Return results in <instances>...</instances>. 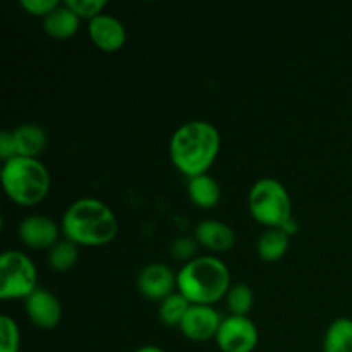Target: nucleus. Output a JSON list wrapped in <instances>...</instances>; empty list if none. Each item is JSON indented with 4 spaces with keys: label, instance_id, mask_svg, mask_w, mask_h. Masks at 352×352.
Returning <instances> with one entry per match:
<instances>
[{
    "label": "nucleus",
    "instance_id": "nucleus-1",
    "mask_svg": "<svg viewBox=\"0 0 352 352\" xmlns=\"http://www.w3.org/2000/svg\"><path fill=\"white\" fill-rule=\"evenodd\" d=\"M170 160L188 177L206 174L220 151V133L208 120H189L172 134Z\"/></svg>",
    "mask_w": 352,
    "mask_h": 352
},
{
    "label": "nucleus",
    "instance_id": "nucleus-2",
    "mask_svg": "<svg viewBox=\"0 0 352 352\" xmlns=\"http://www.w3.org/2000/svg\"><path fill=\"white\" fill-rule=\"evenodd\" d=\"M119 222L107 203L96 198H81L67 206L62 215L65 239L79 246H103L117 236Z\"/></svg>",
    "mask_w": 352,
    "mask_h": 352
},
{
    "label": "nucleus",
    "instance_id": "nucleus-3",
    "mask_svg": "<svg viewBox=\"0 0 352 352\" xmlns=\"http://www.w3.org/2000/svg\"><path fill=\"white\" fill-rule=\"evenodd\" d=\"M230 272L217 256L186 261L177 274V289L191 305H215L230 289Z\"/></svg>",
    "mask_w": 352,
    "mask_h": 352
},
{
    "label": "nucleus",
    "instance_id": "nucleus-4",
    "mask_svg": "<svg viewBox=\"0 0 352 352\" xmlns=\"http://www.w3.org/2000/svg\"><path fill=\"white\" fill-rule=\"evenodd\" d=\"M0 177L6 195L17 205H36L50 191V174L38 158L17 155L3 162Z\"/></svg>",
    "mask_w": 352,
    "mask_h": 352
},
{
    "label": "nucleus",
    "instance_id": "nucleus-5",
    "mask_svg": "<svg viewBox=\"0 0 352 352\" xmlns=\"http://www.w3.org/2000/svg\"><path fill=\"white\" fill-rule=\"evenodd\" d=\"M248 208L261 226L284 227L292 219V199L285 186L274 177L258 179L248 195Z\"/></svg>",
    "mask_w": 352,
    "mask_h": 352
},
{
    "label": "nucleus",
    "instance_id": "nucleus-6",
    "mask_svg": "<svg viewBox=\"0 0 352 352\" xmlns=\"http://www.w3.org/2000/svg\"><path fill=\"white\" fill-rule=\"evenodd\" d=\"M36 289L38 274L33 260L23 251H3L0 256V298L26 299Z\"/></svg>",
    "mask_w": 352,
    "mask_h": 352
},
{
    "label": "nucleus",
    "instance_id": "nucleus-7",
    "mask_svg": "<svg viewBox=\"0 0 352 352\" xmlns=\"http://www.w3.org/2000/svg\"><path fill=\"white\" fill-rule=\"evenodd\" d=\"M256 325L248 316H226L217 332V346L222 352H253L258 346Z\"/></svg>",
    "mask_w": 352,
    "mask_h": 352
},
{
    "label": "nucleus",
    "instance_id": "nucleus-8",
    "mask_svg": "<svg viewBox=\"0 0 352 352\" xmlns=\"http://www.w3.org/2000/svg\"><path fill=\"white\" fill-rule=\"evenodd\" d=\"M222 320L223 318H220V313L213 306L191 305L186 311L179 329L189 340L203 342V340L217 337Z\"/></svg>",
    "mask_w": 352,
    "mask_h": 352
},
{
    "label": "nucleus",
    "instance_id": "nucleus-9",
    "mask_svg": "<svg viewBox=\"0 0 352 352\" xmlns=\"http://www.w3.org/2000/svg\"><path fill=\"white\" fill-rule=\"evenodd\" d=\"M136 285L141 294L146 296L148 299H160L162 301L177 287V274H174L172 268L165 263L153 261L141 268L136 278Z\"/></svg>",
    "mask_w": 352,
    "mask_h": 352
},
{
    "label": "nucleus",
    "instance_id": "nucleus-10",
    "mask_svg": "<svg viewBox=\"0 0 352 352\" xmlns=\"http://www.w3.org/2000/svg\"><path fill=\"white\" fill-rule=\"evenodd\" d=\"M21 241L26 246L33 250H50L52 246L58 243V229L57 222L47 215L33 213V215L24 217L17 227Z\"/></svg>",
    "mask_w": 352,
    "mask_h": 352
},
{
    "label": "nucleus",
    "instance_id": "nucleus-11",
    "mask_svg": "<svg viewBox=\"0 0 352 352\" xmlns=\"http://www.w3.org/2000/svg\"><path fill=\"white\" fill-rule=\"evenodd\" d=\"M24 309L31 322L43 330L57 327L62 318L60 301L54 292L43 287H38L33 294L24 299Z\"/></svg>",
    "mask_w": 352,
    "mask_h": 352
},
{
    "label": "nucleus",
    "instance_id": "nucleus-12",
    "mask_svg": "<svg viewBox=\"0 0 352 352\" xmlns=\"http://www.w3.org/2000/svg\"><path fill=\"white\" fill-rule=\"evenodd\" d=\"M88 31L93 43L98 48H102V50H119L126 43V26L113 14L102 12L96 17H93L88 24Z\"/></svg>",
    "mask_w": 352,
    "mask_h": 352
},
{
    "label": "nucleus",
    "instance_id": "nucleus-13",
    "mask_svg": "<svg viewBox=\"0 0 352 352\" xmlns=\"http://www.w3.org/2000/svg\"><path fill=\"white\" fill-rule=\"evenodd\" d=\"M196 241L208 248L210 251L215 253H226L236 243V232L229 223L222 222V220L206 219L196 226L195 229Z\"/></svg>",
    "mask_w": 352,
    "mask_h": 352
},
{
    "label": "nucleus",
    "instance_id": "nucleus-14",
    "mask_svg": "<svg viewBox=\"0 0 352 352\" xmlns=\"http://www.w3.org/2000/svg\"><path fill=\"white\" fill-rule=\"evenodd\" d=\"M12 134L16 140L17 155L21 157L38 158V155L43 153L48 144V133L36 122L19 124Z\"/></svg>",
    "mask_w": 352,
    "mask_h": 352
},
{
    "label": "nucleus",
    "instance_id": "nucleus-15",
    "mask_svg": "<svg viewBox=\"0 0 352 352\" xmlns=\"http://www.w3.org/2000/svg\"><path fill=\"white\" fill-rule=\"evenodd\" d=\"M79 21L81 17L67 6V3H58L50 14L43 17V30L50 36L64 40L71 38L79 30Z\"/></svg>",
    "mask_w": 352,
    "mask_h": 352
},
{
    "label": "nucleus",
    "instance_id": "nucleus-16",
    "mask_svg": "<svg viewBox=\"0 0 352 352\" xmlns=\"http://www.w3.org/2000/svg\"><path fill=\"white\" fill-rule=\"evenodd\" d=\"M188 195L189 199L196 206H199V208H213L220 201V198H222L220 184L208 172L206 174L195 175V177H189Z\"/></svg>",
    "mask_w": 352,
    "mask_h": 352
},
{
    "label": "nucleus",
    "instance_id": "nucleus-17",
    "mask_svg": "<svg viewBox=\"0 0 352 352\" xmlns=\"http://www.w3.org/2000/svg\"><path fill=\"white\" fill-rule=\"evenodd\" d=\"M289 250V234L280 227L267 229L256 241V253L261 260L278 261Z\"/></svg>",
    "mask_w": 352,
    "mask_h": 352
},
{
    "label": "nucleus",
    "instance_id": "nucleus-18",
    "mask_svg": "<svg viewBox=\"0 0 352 352\" xmlns=\"http://www.w3.org/2000/svg\"><path fill=\"white\" fill-rule=\"evenodd\" d=\"M323 352H352V318H336L323 336Z\"/></svg>",
    "mask_w": 352,
    "mask_h": 352
},
{
    "label": "nucleus",
    "instance_id": "nucleus-19",
    "mask_svg": "<svg viewBox=\"0 0 352 352\" xmlns=\"http://www.w3.org/2000/svg\"><path fill=\"white\" fill-rule=\"evenodd\" d=\"M191 302L181 294V292H172L170 296L164 298L158 306V318L164 325L175 327L181 325L182 318H184L186 311L189 309Z\"/></svg>",
    "mask_w": 352,
    "mask_h": 352
},
{
    "label": "nucleus",
    "instance_id": "nucleus-20",
    "mask_svg": "<svg viewBox=\"0 0 352 352\" xmlns=\"http://www.w3.org/2000/svg\"><path fill=\"white\" fill-rule=\"evenodd\" d=\"M79 248L72 241H58L55 246L48 250V265L57 272H67L78 263Z\"/></svg>",
    "mask_w": 352,
    "mask_h": 352
},
{
    "label": "nucleus",
    "instance_id": "nucleus-21",
    "mask_svg": "<svg viewBox=\"0 0 352 352\" xmlns=\"http://www.w3.org/2000/svg\"><path fill=\"white\" fill-rule=\"evenodd\" d=\"M227 308L230 315L236 316H248L254 302V294L248 284H234L230 285L229 292L226 296Z\"/></svg>",
    "mask_w": 352,
    "mask_h": 352
},
{
    "label": "nucleus",
    "instance_id": "nucleus-22",
    "mask_svg": "<svg viewBox=\"0 0 352 352\" xmlns=\"http://www.w3.org/2000/svg\"><path fill=\"white\" fill-rule=\"evenodd\" d=\"M19 327L9 315H2L0 316V352H19Z\"/></svg>",
    "mask_w": 352,
    "mask_h": 352
},
{
    "label": "nucleus",
    "instance_id": "nucleus-23",
    "mask_svg": "<svg viewBox=\"0 0 352 352\" xmlns=\"http://www.w3.org/2000/svg\"><path fill=\"white\" fill-rule=\"evenodd\" d=\"M65 3L79 17H86L89 21L98 16V14H102L103 9L107 7V0H65Z\"/></svg>",
    "mask_w": 352,
    "mask_h": 352
},
{
    "label": "nucleus",
    "instance_id": "nucleus-24",
    "mask_svg": "<svg viewBox=\"0 0 352 352\" xmlns=\"http://www.w3.org/2000/svg\"><path fill=\"white\" fill-rule=\"evenodd\" d=\"M170 253L175 260H181V261H189L192 260L196 253V243L188 236H181L177 239H174L170 248Z\"/></svg>",
    "mask_w": 352,
    "mask_h": 352
},
{
    "label": "nucleus",
    "instance_id": "nucleus-25",
    "mask_svg": "<svg viewBox=\"0 0 352 352\" xmlns=\"http://www.w3.org/2000/svg\"><path fill=\"white\" fill-rule=\"evenodd\" d=\"M58 0H21V6L33 16L45 17L58 6Z\"/></svg>",
    "mask_w": 352,
    "mask_h": 352
},
{
    "label": "nucleus",
    "instance_id": "nucleus-26",
    "mask_svg": "<svg viewBox=\"0 0 352 352\" xmlns=\"http://www.w3.org/2000/svg\"><path fill=\"white\" fill-rule=\"evenodd\" d=\"M14 157H17V146L12 131H2L0 133V158L7 162Z\"/></svg>",
    "mask_w": 352,
    "mask_h": 352
},
{
    "label": "nucleus",
    "instance_id": "nucleus-27",
    "mask_svg": "<svg viewBox=\"0 0 352 352\" xmlns=\"http://www.w3.org/2000/svg\"><path fill=\"white\" fill-rule=\"evenodd\" d=\"M134 352H167V351H164L162 347H158V346H151V344H148V346L138 347Z\"/></svg>",
    "mask_w": 352,
    "mask_h": 352
}]
</instances>
